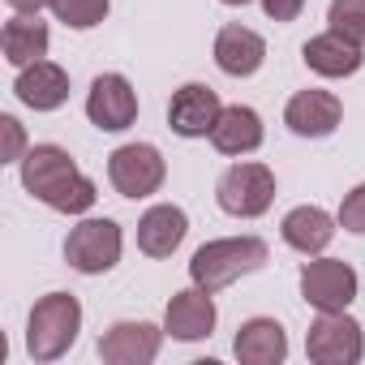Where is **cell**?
Here are the masks:
<instances>
[{
    "label": "cell",
    "mask_w": 365,
    "mask_h": 365,
    "mask_svg": "<svg viewBox=\"0 0 365 365\" xmlns=\"http://www.w3.org/2000/svg\"><path fill=\"white\" fill-rule=\"evenodd\" d=\"M215 292L207 288H185V292H172L168 309H163V331L180 344H194V339H207L215 331Z\"/></svg>",
    "instance_id": "8fae6325"
},
{
    "label": "cell",
    "mask_w": 365,
    "mask_h": 365,
    "mask_svg": "<svg viewBox=\"0 0 365 365\" xmlns=\"http://www.w3.org/2000/svg\"><path fill=\"white\" fill-rule=\"evenodd\" d=\"M305 9V0H262V14L271 22H297Z\"/></svg>",
    "instance_id": "484cf974"
},
{
    "label": "cell",
    "mask_w": 365,
    "mask_h": 365,
    "mask_svg": "<svg viewBox=\"0 0 365 365\" xmlns=\"http://www.w3.org/2000/svg\"><path fill=\"white\" fill-rule=\"evenodd\" d=\"M335 224H339V220H331L322 207H292V211L284 215L279 232H284V241H288L297 254L314 258V254H322V250L331 245V237H335Z\"/></svg>",
    "instance_id": "ffe728a7"
},
{
    "label": "cell",
    "mask_w": 365,
    "mask_h": 365,
    "mask_svg": "<svg viewBox=\"0 0 365 365\" xmlns=\"http://www.w3.org/2000/svg\"><path fill=\"white\" fill-rule=\"evenodd\" d=\"M339 120H344V103L331 91H318V86L297 91L284 108V125L297 138H327V133L339 129Z\"/></svg>",
    "instance_id": "4fadbf2b"
},
{
    "label": "cell",
    "mask_w": 365,
    "mask_h": 365,
    "mask_svg": "<svg viewBox=\"0 0 365 365\" xmlns=\"http://www.w3.org/2000/svg\"><path fill=\"white\" fill-rule=\"evenodd\" d=\"M112 0H52V14L56 22H65L69 31H91L108 18Z\"/></svg>",
    "instance_id": "7402d4cb"
},
{
    "label": "cell",
    "mask_w": 365,
    "mask_h": 365,
    "mask_svg": "<svg viewBox=\"0 0 365 365\" xmlns=\"http://www.w3.org/2000/svg\"><path fill=\"white\" fill-rule=\"evenodd\" d=\"M215 202H220V211H228L237 220L267 215L271 202H275V172L267 163H250V159L232 163L215 185Z\"/></svg>",
    "instance_id": "277c9868"
},
{
    "label": "cell",
    "mask_w": 365,
    "mask_h": 365,
    "mask_svg": "<svg viewBox=\"0 0 365 365\" xmlns=\"http://www.w3.org/2000/svg\"><path fill=\"white\" fill-rule=\"evenodd\" d=\"M220 112H224V103H220V95L211 86L185 82L172 95V103H168V129L176 138H211Z\"/></svg>",
    "instance_id": "30bf717a"
},
{
    "label": "cell",
    "mask_w": 365,
    "mask_h": 365,
    "mask_svg": "<svg viewBox=\"0 0 365 365\" xmlns=\"http://www.w3.org/2000/svg\"><path fill=\"white\" fill-rule=\"evenodd\" d=\"M305 352L318 365H356L365 356V335L361 322L348 318V309L339 314H318V322L305 335Z\"/></svg>",
    "instance_id": "52a82bcc"
},
{
    "label": "cell",
    "mask_w": 365,
    "mask_h": 365,
    "mask_svg": "<svg viewBox=\"0 0 365 365\" xmlns=\"http://www.w3.org/2000/svg\"><path fill=\"white\" fill-rule=\"evenodd\" d=\"M22 185L35 202L61 215H86L95 207V180L73 163V155L56 142H39L22 155Z\"/></svg>",
    "instance_id": "6da1fadb"
},
{
    "label": "cell",
    "mask_w": 365,
    "mask_h": 365,
    "mask_svg": "<svg viewBox=\"0 0 365 365\" xmlns=\"http://www.w3.org/2000/svg\"><path fill=\"white\" fill-rule=\"evenodd\" d=\"M14 95L35 108V112H56L65 99H69V73L56 65V61H35L18 73L14 82Z\"/></svg>",
    "instance_id": "e0dca14e"
},
{
    "label": "cell",
    "mask_w": 365,
    "mask_h": 365,
    "mask_svg": "<svg viewBox=\"0 0 365 365\" xmlns=\"http://www.w3.org/2000/svg\"><path fill=\"white\" fill-rule=\"evenodd\" d=\"M262 61H267V39L258 31L232 22V26H224L215 35V65L228 78H250V73L262 69Z\"/></svg>",
    "instance_id": "2e32d148"
},
{
    "label": "cell",
    "mask_w": 365,
    "mask_h": 365,
    "mask_svg": "<svg viewBox=\"0 0 365 365\" xmlns=\"http://www.w3.org/2000/svg\"><path fill=\"white\" fill-rule=\"evenodd\" d=\"M339 228L344 232H356V237H365V185H356L352 194H344V202H339Z\"/></svg>",
    "instance_id": "cb8c5ba5"
},
{
    "label": "cell",
    "mask_w": 365,
    "mask_h": 365,
    "mask_svg": "<svg viewBox=\"0 0 365 365\" xmlns=\"http://www.w3.org/2000/svg\"><path fill=\"white\" fill-rule=\"evenodd\" d=\"M82 331V305L73 292H48L35 301L31 322H26V352L31 361H56L73 348Z\"/></svg>",
    "instance_id": "3957f363"
},
{
    "label": "cell",
    "mask_w": 365,
    "mask_h": 365,
    "mask_svg": "<svg viewBox=\"0 0 365 365\" xmlns=\"http://www.w3.org/2000/svg\"><path fill=\"white\" fill-rule=\"evenodd\" d=\"M163 335L168 331H159L150 322H112L99 335V356L108 365H150L159 356Z\"/></svg>",
    "instance_id": "7c38bea8"
},
{
    "label": "cell",
    "mask_w": 365,
    "mask_h": 365,
    "mask_svg": "<svg viewBox=\"0 0 365 365\" xmlns=\"http://www.w3.org/2000/svg\"><path fill=\"white\" fill-rule=\"evenodd\" d=\"M0 52H5V61L18 65V69L43 61L48 56V22H39V14L9 18L5 31H0Z\"/></svg>",
    "instance_id": "44dd1931"
},
{
    "label": "cell",
    "mask_w": 365,
    "mask_h": 365,
    "mask_svg": "<svg viewBox=\"0 0 365 365\" xmlns=\"http://www.w3.org/2000/svg\"><path fill=\"white\" fill-rule=\"evenodd\" d=\"M327 22H331V31H339L365 48V0H331Z\"/></svg>",
    "instance_id": "603a6c76"
},
{
    "label": "cell",
    "mask_w": 365,
    "mask_h": 365,
    "mask_svg": "<svg viewBox=\"0 0 365 365\" xmlns=\"http://www.w3.org/2000/svg\"><path fill=\"white\" fill-rule=\"evenodd\" d=\"M232 352H237L241 365H279L288 356V335L275 318H250L237 331Z\"/></svg>",
    "instance_id": "ac0fdd59"
},
{
    "label": "cell",
    "mask_w": 365,
    "mask_h": 365,
    "mask_svg": "<svg viewBox=\"0 0 365 365\" xmlns=\"http://www.w3.org/2000/svg\"><path fill=\"white\" fill-rule=\"evenodd\" d=\"M301 297L318 314H339L356 301V271L344 258H314L301 267Z\"/></svg>",
    "instance_id": "ba28073f"
},
{
    "label": "cell",
    "mask_w": 365,
    "mask_h": 365,
    "mask_svg": "<svg viewBox=\"0 0 365 365\" xmlns=\"http://www.w3.org/2000/svg\"><path fill=\"white\" fill-rule=\"evenodd\" d=\"M5 5L18 14H39V9H52V0H5Z\"/></svg>",
    "instance_id": "4316f807"
},
{
    "label": "cell",
    "mask_w": 365,
    "mask_h": 365,
    "mask_svg": "<svg viewBox=\"0 0 365 365\" xmlns=\"http://www.w3.org/2000/svg\"><path fill=\"white\" fill-rule=\"evenodd\" d=\"M211 146L220 155H250L262 146V116L245 103H228L211 129Z\"/></svg>",
    "instance_id": "d6986e66"
},
{
    "label": "cell",
    "mask_w": 365,
    "mask_h": 365,
    "mask_svg": "<svg viewBox=\"0 0 365 365\" xmlns=\"http://www.w3.org/2000/svg\"><path fill=\"white\" fill-rule=\"evenodd\" d=\"M224 5H250V0H224Z\"/></svg>",
    "instance_id": "83f0119b"
},
{
    "label": "cell",
    "mask_w": 365,
    "mask_h": 365,
    "mask_svg": "<svg viewBox=\"0 0 365 365\" xmlns=\"http://www.w3.org/2000/svg\"><path fill=\"white\" fill-rule=\"evenodd\" d=\"M185 232H190V215L172 202H159L138 220V250L146 258H172Z\"/></svg>",
    "instance_id": "5bb4252c"
},
{
    "label": "cell",
    "mask_w": 365,
    "mask_h": 365,
    "mask_svg": "<svg viewBox=\"0 0 365 365\" xmlns=\"http://www.w3.org/2000/svg\"><path fill=\"white\" fill-rule=\"evenodd\" d=\"M163 176H168V163H163V155L150 142H129V146H116L108 155V180H112V190L120 198H150V194H159Z\"/></svg>",
    "instance_id": "5b68a950"
},
{
    "label": "cell",
    "mask_w": 365,
    "mask_h": 365,
    "mask_svg": "<svg viewBox=\"0 0 365 365\" xmlns=\"http://www.w3.org/2000/svg\"><path fill=\"white\" fill-rule=\"evenodd\" d=\"M125 237L112 220H82L78 228H69L65 237V262L78 275H103L120 262Z\"/></svg>",
    "instance_id": "8992f818"
},
{
    "label": "cell",
    "mask_w": 365,
    "mask_h": 365,
    "mask_svg": "<svg viewBox=\"0 0 365 365\" xmlns=\"http://www.w3.org/2000/svg\"><path fill=\"white\" fill-rule=\"evenodd\" d=\"M301 61H305L318 78H352V73L365 65L361 43H352V39L339 35V31H322V35H314V39L301 48Z\"/></svg>",
    "instance_id": "9a60e30c"
},
{
    "label": "cell",
    "mask_w": 365,
    "mask_h": 365,
    "mask_svg": "<svg viewBox=\"0 0 365 365\" xmlns=\"http://www.w3.org/2000/svg\"><path fill=\"white\" fill-rule=\"evenodd\" d=\"M267 258H271V250L258 237H220V241H207L190 258V279L207 292H220V288L237 284L241 275L262 271Z\"/></svg>",
    "instance_id": "7a4b0ae2"
},
{
    "label": "cell",
    "mask_w": 365,
    "mask_h": 365,
    "mask_svg": "<svg viewBox=\"0 0 365 365\" xmlns=\"http://www.w3.org/2000/svg\"><path fill=\"white\" fill-rule=\"evenodd\" d=\"M86 116L103 133H120L138 120V91L125 73H99L86 91Z\"/></svg>",
    "instance_id": "9c48e42d"
},
{
    "label": "cell",
    "mask_w": 365,
    "mask_h": 365,
    "mask_svg": "<svg viewBox=\"0 0 365 365\" xmlns=\"http://www.w3.org/2000/svg\"><path fill=\"white\" fill-rule=\"evenodd\" d=\"M0 129H5V163L22 159V146H26V133H22V125H18L14 116H0Z\"/></svg>",
    "instance_id": "d4e9b609"
}]
</instances>
